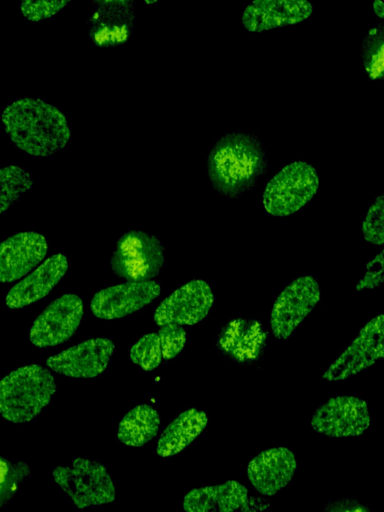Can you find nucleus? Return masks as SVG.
Segmentation results:
<instances>
[{"mask_svg":"<svg viewBox=\"0 0 384 512\" xmlns=\"http://www.w3.org/2000/svg\"><path fill=\"white\" fill-rule=\"evenodd\" d=\"M206 167L214 191L228 198H239L257 186L269 164L256 135L234 131L215 141Z\"/></svg>","mask_w":384,"mask_h":512,"instance_id":"f257e3e1","label":"nucleus"},{"mask_svg":"<svg viewBox=\"0 0 384 512\" xmlns=\"http://www.w3.org/2000/svg\"><path fill=\"white\" fill-rule=\"evenodd\" d=\"M1 118L15 146L34 157L54 155L64 149L70 139L66 117L44 99H17L4 108Z\"/></svg>","mask_w":384,"mask_h":512,"instance_id":"f03ea898","label":"nucleus"},{"mask_svg":"<svg viewBox=\"0 0 384 512\" xmlns=\"http://www.w3.org/2000/svg\"><path fill=\"white\" fill-rule=\"evenodd\" d=\"M53 375L38 364L20 367L0 380V415L12 423L29 422L50 403Z\"/></svg>","mask_w":384,"mask_h":512,"instance_id":"7ed1b4c3","label":"nucleus"},{"mask_svg":"<svg viewBox=\"0 0 384 512\" xmlns=\"http://www.w3.org/2000/svg\"><path fill=\"white\" fill-rule=\"evenodd\" d=\"M55 483L78 509L113 502L115 484L103 463L82 457L52 468Z\"/></svg>","mask_w":384,"mask_h":512,"instance_id":"20e7f679","label":"nucleus"},{"mask_svg":"<svg viewBox=\"0 0 384 512\" xmlns=\"http://www.w3.org/2000/svg\"><path fill=\"white\" fill-rule=\"evenodd\" d=\"M318 187L316 169L306 161H294L267 182L263 192V208L275 217L289 216L312 200Z\"/></svg>","mask_w":384,"mask_h":512,"instance_id":"39448f33","label":"nucleus"},{"mask_svg":"<svg viewBox=\"0 0 384 512\" xmlns=\"http://www.w3.org/2000/svg\"><path fill=\"white\" fill-rule=\"evenodd\" d=\"M164 265V248L158 238L143 231H129L118 240L111 258L117 276L128 282L149 281Z\"/></svg>","mask_w":384,"mask_h":512,"instance_id":"423d86ee","label":"nucleus"},{"mask_svg":"<svg viewBox=\"0 0 384 512\" xmlns=\"http://www.w3.org/2000/svg\"><path fill=\"white\" fill-rule=\"evenodd\" d=\"M384 356V317L379 314L368 321L350 345L323 372L326 381H339L354 376Z\"/></svg>","mask_w":384,"mask_h":512,"instance_id":"0eeeda50","label":"nucleus"},{"mask_svg":"<svg viewBox=\"0 0 384 512\" xmlns=\"http://www.w3.org/2000/svg\"><path fill=\"white\" fill-rule=\"evenodd\" d=\"M320 287L311 275L301 276L286 286L276 298L270 326L277 339L289 338L320 300Z\"/></svg>","mask_w":384,"mask_h":512,"instance_id":"6e6552de","label":"nucleus"},{"mask_svg":"<svg viewBox=\"0 0 384 512\" xmlns=\"http://www.w3.org/2000/svg\"><path fill=\"white\" fill-rule=\"evenodd\" d=\"M92 4L87 31L94 45L110 48L127 43L136 24V2L101 0Z\"/></svg>","mask_w":384,"mask_h":512,"instance_id":"1a4fd4ad","label":"nucleus"},{"mask_svg":"<svg viewBox=\"0 0 384 512\" xmlns=\"http://www.w3.org/2000/svg\"><path fill=\"white\" fill-rule=\"evenodd\" d=\"M367 403L356 396L329 398L314 412L312 428L329 437L357 436L370 425Z\"/></svg>","mask_w":384,"mask_h":512,"instance_id":"9d476101","label":"nucleus"},{"mask_svg":"<svg viewBox=\"0 0 384 512\" xmlns=\"http://www.w3.org/2000/svg\"><path fill=\"white\" fill-rule=\"evenodd\" d=\"M83 316V302L76 294H65L52 301L35 319L29 332L32 344L56 346L68 340Z\"/></svg>","mask_w":384,"mask_h":512,"instance_id":"9b49d317","label":"nucleus"},{"mask_svg":"<svg viewBox=\"0 0 384 512\" xmlns=\"http://www.w3.org/2000/svg\"><path fill=\"white\" fill-rule=\"evenodd\" d=\"M214 295L204 280H192L166 297L154 313L157 325H193L204 319L213 306Z\"/></svg>","mask_w":384,"mask_h":512,"instance_id":"f8f14e48","label":"nucleus"},{"mask_svg":"<svg viewBox=\"0 0 384 512\" xmlns=\"http://www.w3.org/2000/svg\"><path fill=\"white\" fill-rule=\"evenodd\" d=\"M157 282H126L97 292L90 303L92 313L102 319H116L134 313L160 294Z\"/></svg>","mask_w":384,"mask_h":512,"instance_id":"ddd939ff","label":"nucleus"},{"mask_svg":"<svg viewBox=\"0 0 384 512\" xmlns=\"http://www.w3.org/2000/svg\"><path fill=\"white\" fill-rule=\"evenodd\" d=\"M114 348L110 339H89L51 356L47 365L67 377H95L106 369Z\"/></svg>","mask_w":384,"mask_h":512,"instance_id":"4468645a","label":"nucleus"},{"mask_svg":"<svg viewBox=\"0 0 384 512\" xmlns=\"http://www.w3.org/2000/svg\"><path fill=\"white\" fill-rule=\"evenodd\" d=\"M313 13L307 0H255L244 8L241 21L248 32H264L302 23Z\"/></svg>","mask_w":384,"mask_h":512,"instance_id":"2eb2a0df","label":"nucleus"},{"mask_svg":"<svg viewBox=\"0 0 384 512\" xmlns=\"http://www.w3.org/2000/svg\"><path fill=\"white\" fill-rule=\"evenodd\" d=\"M46 238L37 232H22L0 243V282H12L26 275L45 257Z\"/></svg>","mask_w":384,"mask_h":512,"instance_id":"dca6fc26","label":"nucleus"},{"mask_svg":"<svg viewBox=\"0 0 384 512\" xmlns=\"http://www.w3.org/2000/svg\"><path fill=\"white\" fill-rule=\"evenodd\" d=\"M296 468V458L290 449L271 448L249 462L247 476L259 493L272 496L290 482Z\"/></svg>","mask_w":384,"mask_h":512,"instance_id":"f3484780","label":"nucleus"},{"mask_svg":"<svg viewBox=\"0 0 384 512\" xmlns=\"http://www.w3.org/2000/svg\"><path fill=\"white\" fill-rule=\"evenodd\" d=\"M67 269L68 262L63 254L50 256L10 289L6 305L9 308H20L42 299L60 281Z\"/></svg>","mask_w":384,"mask_h":512,"instance_id":"a211bd4d","label":"nucleus"},{"mask_svg":"<svg viewBox=\"0 0 384 512\" xmlns=\"http://www.w3.org/2000/svg\"><path fill=\"white\" fill-rule=\"evenodd\" d=\"M266 340L267 333L260 322L241 318L230 321L222 328L218 345L234 360L247 363L258 359Z\"/></svg>","mask_w":384,"mask_h":512,"instance_id":"6ab92c4d","label":"nucleus"},{"mask_svg":"<svg viewBox=\"0 0 384 512\" xmlns=\"http://www.w3.org/2000/svg\"><path fill=\"white\" fill-rule=\"evenodd\" d=\"M248 499L247 488L238 481L205 486L189 491L183 498L185 512H234Z\"/></svg>","mask_w":384,"mask_h":512,"instance_id":"aec40b11","label":"nucleus"},{"mask_svg":"<svg viewBox=\"0 0 384 512\" xmlns=\"http://www.w3.org/2000/svg\"><path fill=\"white\" fill-rule=\"evenodd\" d=\"M208 423L204 411L191 408L180 413L162 432L157 443V454L173 456L187 447Z\"/></svg>","mask_w":384,"mask_h":512,"instance_id":"412c9836","label":"nucleus"},{"mask_svg":"<svg viewBox=\"0 0 384 512\" xmlns=\"http://www.w3.org/2000/svg\"><path fill=\"white\" fill-rule=\"evenodd\" d=\"M160 426L156 409L141 404L128 411L118 425L117 438L128 446H143L154 438Z\"/></svg>","mask_w":384,"mask_h":512,"instance_id":"4be33fe9","label":"nucleus"},{"mask_svg":"<svg viewBox=\"0 0 384 512\" xmlns=\"http://www.w3.org/2000/svg\"><path fill=\"white\" fill-rule=\"evenodd\" d=\"M33 186L30 173L18 165L0 167V214L8 210Z\"/></svg>","mask_w":384,"mask_h":512,"instance_id":"5701e85b","label":"nucleus"},{"mask_svg":"<svg viewBox=\"0 0 384 512\" xmlns=\"http://www.w3.org/2000/svg\"><path fill=\"white\" fill-rule=\"evenodd\" d=\"M361 63L374 81L384 77V28L382 24L371 27L361 44Z\"/></svg>","mask_w":384,"mask_h":512,"instance_id":"b1692460","label":"nucleus"},{"mask_svg":"<svg viewBox=\"0 0 384 512\" xmlns=\"http://www.w3.org/2000/svg\"><path fill=\"white\" fill-rule=\"evenodd\" d=\"M30 471L27 463L0 456V509L15 496Z\"/></svg>","mask_w":384,"mask_h":512,"instance_id":"393cba45","label":"nucleus"},{"mask_svg":"<svg viewBox=\"0 0 384 512\" xmlns=\"http://www.w3.org/2000/svg\"><path fill=\"white\" fill-rule=\"evenodd\" d=\"M130 358L145 371L158 367L162 359L158 334L149 333L141 337L131 347Z\"/></svg>","mask_w":384,"mask_h":512,"instance_id":"a878e982","label":"nucleus"},{"mask_svg":"<svg viewBox=\"0 0 384 512\" xmlns=\"http://www.w3.org/2000/svg\"><path fill=\"white\" fill-rule=\"evenodd\" d=\"M383 219V194H381L370 205L362 223L363 236L373 245H382L384 242Z\"/></svg>","mask_w":384,"mask_h":512,"instance_id":"bb28decb","label":"nucleus"},{"mask_svg":"<svg viewBox=\"0 0 384 512\" xmlns=\"http://www.w3.org/2000/svg\"><path fill=\"white\" fill-rule=\"evenodd\" d=\"M69 1L23 0L19 4L22 15L32 21L38 22L51 18L62 11Z\"/></svg>","mask_w":384,"mask_h":512,"instance_id":"cd10ccee","label":"nucleus"},{"mask_svg":"<svg viewBox=\"0 0 384 512\" xmlns=\"http://www.w3.org/2000/svg\"><path fill=\"white\" fill-rule=\"evenodd\" d=\"M162 357L174 358L184 347L186 331L181 325L166 324L160 326L158 331Z\"/></svg>","mask_w":384,"mask_h":512,"instance_id":"c85d7f7f","label":"nucleus"},{"mask_svg":"<svg viewBox=\"0 0 384 512\" xmlns=\"http://www.w3.org/2000/svg\"><path fill=\"white\" fill-rule=\"evenodd\" d=\"M383 251L368 262L363 277L356 284V289L362 291L373 289L383 282Z\"/></svg>","mask_w":384,"mask_h":512,"instance_id":"c756f323","label":"nucleus"},{"mask_svg":"<svg viewBox=\"0 0 384 512\" xmlns=\"http://www.w3.org/2000/svg\"><path fill=\"white\" fill-rule=\"evenodd\" d=\"M323 512H369V510L353 498H344L328 503Z\"/></svg>","mask_w":384,"mask_h":512,"instance_id":"7c9ffc66","label":"nucleus"},{"mask_svg":"<svg viewBox=\"0 0 384 512\" xmlns=\"http://www.w3.org/2000/svg\"><path fill=\"white\" fill-rule=\"evenodd\" d=\"M373 13L376 15L379 19L384 18V4L381 0H375L372 5Z\"/></svg>","mask_w":384,"mask_h":512,"instance_id":"2f4dec72","label":"nucleus"}]
</instances>
